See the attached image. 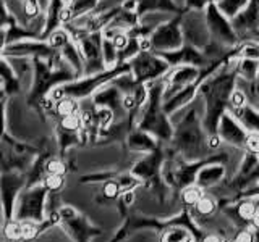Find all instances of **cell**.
Masks as SVG:
<instances>
[{
	"label": "cell",
	"instance_id": "6da1fadb",
	"mask_svg": "<svg viewBox=\"0 0 259 242\" xmlns=\"http://www.w3.org/2000/svg\"><path fill=\"white\" fill-rule=\"evenodd\" d=\"M238 75L233 62L225 63L219 68L212 76H209L199 86L198 95L204 103V115H202V126L207 136H215L221 118L230 108L232 92L237 89Z\"/></svg>",
	"mask_w": 259,
	"mask_h": 242
},
{
	"label": "cell",
	"instance_id": "7a4b0ae2",
	"mask_svg": "<svg viewBox=\"0 0 259 242\" xmlns=\"http://www.w3.org/2000/svg\"><path fill=\"white\" fill-rule=\"evenodd\" d=\"M180 111L183 113V116L172 119L174 134L168 142V149L186 161H196L212 155L214 152L207 145L209 136L202 126V118L194 108V105L191 103Z\"/></svg>",
	"mask_w": 259,
	"mask_h": 242
},
{
	"label": "cell",
	"instance_id": "3957f363",
	"mask_svg": "<svg viewBox=\"0 0 259 242\" xmlns=\"http://www.w3.org/2000/svg\"><path fill=\"white\" fill-rule=\"evenodd\" d=\"M32 63H34V79L28 92V103L31 107H37L40 99L54 87L79 78L65 62L60 52L51 55L49 58H32Z\"/></svg>",
	"mask_w": 259,
	"mask_h": 242
},
{
	"label": "cell",
	"instance_id": "277c9868",
	"mask_svg": "<svg viewBox=\"0 0 259 242\" xmlns=\"http://www.w3.org/2000/svg\"><path fill=\"white\" fill-rule=\"evenodd\" d=\"M164 78L148 84L149 95L140 113L136 128L152 134L160 142H170L174 134V125L164 110Z\"/></svg>",
	"mask_w": 259,
	"mask_h": 242
},
{
	"label": "cell",
	"instance_id": "5b68a950",
	"mask_svg": "<svg viewBox=\"0 0 259 242\" xmlns=\"http://www.w3.org/2000/svg\"><path fill=\"white\" fill-rule=\"evenodd\" d=\"M49 191L42 183L34 186H26L18 199L15 202L13 218L18 221H37L42 223L46 220V202Z\"/></svg>",
	"mask_w": 259,
	"mask_h": 242
},
{
	"label": "cell",
	"instance_id": "8992f818",
	"mask_svg": "<svg viewBox=\"0 0 259 242\" xmlns=\"http://www.w3.org/2000/svg\"><path fill=\"white\" fill-rule=\"evenodd\" d=\"M130 63V73L135 78L136 83L149 84L164 78L170 71L168 63L162 56L152 50H141L138 52Z\"/></svg>",
	"mask_w": 259,
	"mask_h": 242
},
{
	"label": "cell",
	"instance_id": "52a82bcc",
	"mask_svg": "<svg viewBox=\"0 0 259 242\" xmlns=\"http://www.w3.org/2000/svg\"><path fill=\"white\" fill-rule=\"evenodd\" d=\"M182 16L183 13L174 15L172 18L159 23L152 29V32L148 37L152 52L160 53V52L177 50L178 47H182L185 44L183 31H182Z\"/></svg>",
	"mask_w": 259,
	"mask_h": 242
},
{
	"label": "cell",
	"instance_id": "ba28073f",
	"mask_svg": "<svg viewBox=\"0 0 259 242\" xmlns=\"http://www.w3.org/2000/svg\"><path fill=\"white\" fill-rule=\"evenodd\" d=\"M59 215L60 224H63L65 231L75 242H91L94 237L101 236V228L94 226L86 215L73 205H60Z\"/></svg>",
	"mask_w": 259,
	"mask_h": 242
},
{
	"label": "cell",
	"instance_id": "9c48e42d",
	"mask_svg": "<svg viewBox=\"0 0 259 242\" xmlns=\"http://www.w3.org/2000/svg\"><path fill=\"white\" fill-rule=\"evenodd\" d=\"M204 20H206V26L209 31L210 40L221 44L224 47H237L240 45V39L235 32L232 26V20H229L227 16L219 10V7L215 2L207 4L204 8Z\"/></svg>",
	"mask_w": 259,
	"mask_h": 242
},
{
	"label": "cell",
	"instance_id": "30bf717a",
	"mask_svg": "<svg viewBox=\"0 0 259 242\" xmlns=\"http://www.w3.org/2000/svg\"><path fill=\"white\" fill-rule=\"evenodd\" d=\"M71 39L76 42L83 55V76L96 75V73L107 70L102 58V32H81V34L71 36Z\"/></svg>",
	"mask_w": 259,
	"mask_h": 242
},
{
	"label": "cell",
	"instance_id": "8fae6325",
	"mask_svg": "<svg viewBox=\"0 0 259 242\" xmlns=\"http://www.w3.org/2000/svg\"><path fill=\"white\" fill-rule=\"evenodd\" d=\"M232 26L240 42L259 40V0H249L248 5L232 18Z\"/></svg>",
	"mask_w": 259,
	"mask_h": 242
},
{
	"label": "cell",
	"instance_id": "7c38bea8",
	"mask_svg": "<svg viewBox=\"0 0 259 242\" xmlns=\"http://www.w3.org/2000/svg\"><path fill=\"white\" fill-rule=\"evenodd\" d=\"M24 188H26V173L7 171L0 174V202H2L5 220L13 218L15 202Z\"/></svg>",
	"mask_w": 259,
	"mask_h": 242
},
{
	"label": "cell",
	"instance_id": "4fadbf2b",
	"mask_svg": "<svg viewBox=\"0 0 259 242\" xmlns=\"http://www.w3.org/2000/svg\"><path fill=\"white\" fill-rule=\"evenodd\" d=\"M182 31L185 42L198 47L201 50L210 42L204 15L201 12H185L182 16Z\"/></svg>",
	"mask_w": 259,
	"mask_h": 242
},
{
	"label": "cell",
	"instance_id": "5bb4252c",
	"mask_svg": "<svg viewBox=\"0 0 259 242\" xmlns=\"http://www.w3.org/2000/svg\"><path fill=\"white\" fill-rule=\"evenodd\" d=\"M159 55L168 63L170 68H178V67H199L201 68L209 62L201 48L194 47L191 44H186V42L182 47H178L177 50L160 52Z\"/></svg>",
	"mask_w": 259,
	"mask_h": 242
},
{
	"label": "cell",
	"instance_id": "9a60e30c",
	"mask_svg": "<svg viewBox=\"0 0 259 242\" xmlns=\"http://www.w3.org/2000/svg\"><path fill=\"white\" fill-rule=\"evenodd\" d=\"M57 53L42 39H23L18 42L8 44L4 56H26V58H49Z\"/></svg>",
	"mask_w": 259,
	"mask_h": 242
},
{
	"label": "cell",
	"instance_id": "2e32d148",
	"mask_svg": "<svg viewBox=\"0 0 259 242\" xmlns=\"http://www.w3.org/2000/svg\"><path fill=\"white\" fill-rule=\"evenodd\" d=\"M217 134L221 137L222 142L232 145V147L241 149V150L245 147V142L248 137L246 128L243 126L230 111H227L221 118V123H219V128H217Z\"/></svg>",
	"mask_w": 259,
	"mask_h": 242
},
{
	"label": "cell",
	"instance_id": "e0dca14e",
	"mask_svg": "<svg viewBox=\"0 0 259 242\" xmlns=\"http://www.w3.org/2000/svg\"><path fill=\"white\" fill-rule=\"evenodd\" d=\"M201 68L199 67H178L170 68V71L164 76V100L170 99L177 92H180L188 84H191L194 79L199 76Z\"/></svg>",
	"mask_w": 259,
	"mask_h": 242
},
{
	"label": "cell",
	"instance_id": "ac0fdd59",
	"mask_svg": "<svg viewBox=\"0 0 259 242\" xmlns=\"http://www.w3.org/2000/svg\"><path fill=\"white\" fill-rule=\"evenodd\" d=\"M93 102L96 107H105V108H110L115 115V119H126V111L121 107V92L120 89L115 87L112 83L102 86L99 91L94 92V95L91 97Z\"/></svg>",
	"mask_w": 259,
	"mask_h": 242
},
{
	"label": "cell",
	"instance_id": "d6986e66",
	"mask_svg": "<svg viewBox=\"0 0 259 242\" xmlns=\"http://www.w3.org/2000/svg\"><path fill=\"white\" fill-rule=\"evenodd\" d=\"M136 16L143 18L144 15L164 13V15H180L185 13L183 7L178 5L175 0H135Z\"/></svg>",
	"mask_w": 259,
	"mask_h": 242
},
{
	"label": "cell",
	"instance_id": "ffe728a7",
	"mask_svg": "<svg viewBox=\"0 0 259 242\" xmlns=\"http://www.w3.org/2000/svg\"><path fill=\"white\" fill-rule=\"evenodd\" d=\"M126 147L132 150V152H138V153H151L154 150H157L159 147L164 142L157 141L156 137L152 134L143 131V129H132L128 134H126Z\"/></svg>",
	"mask_w": 259,
	"mask_h": 242
},
{
	"label": "cell",
	"instance_id": "44dd1931",
	"mask_svg": "<svg viewBox=\"0 0 259 242\" xmlns=\"http://www.w3.org/2000/svg\"><path fill=\"white\" fill-rule=\"evenodd\" d=\"M225 176H227L225 163H209L199 169V173L196 176V184L201 189L209 191L221 186L222 181L225 179Z\"/></svg>",
	"mask_w": 259,
	"mask_h": 242
},
{
	"label": "cell",
	"instance_id": "7402d4cb",
	"mask_svg": "<svg viewBox=\"0 0 259 242\" xmlns=\"http://www.w3.org/2000/svg\"><path fill=\"white\" fill-rule=\"evenodd\" d=\"M229 111L246 128L248 133H259V110L245 103L238 108H230Z\"/></svg>",
	"mask_w": 259,
	"mask_h": 242
},
{
	"label": "cell",
	"instance_id": "603a6c76",
	"mask_svg": "<svg viewBox=\"0 0 259 242\" xmlns=\"http://www.w3.org/2000/svg\"><path fill=\"white\" fill-rule=\"evenodd\" d=\"M235 70L240 81H246V83H254L259 79V60L248 58V56H238L233 60Z\"/></svg>",
	"mask_w": 259,
	"mask_h": 242
},
{
	"label": "cell",
	"instance_id": "cb8c5ba5",
	"mask_svg": "<svg viewBox=\"0 0 259 242\" xmlns=\"http://www.w3.org/2000/svg\"><path fill=\"white\" fill-rule=\"evenodd\" d=\"M60 53H62V56L65 58V62L70 65V68L75 71L79 78L83 76V71H84L83 55H81V52H79V48H78L75 40L71 39L70 42L62 48Z\"/></svg>",
	"mask_w": 259,
	"mask_h": 242
},
{
	"label": "cell",
	"instance_id": "d4e9b609",
	"mask_svg": "<svg viewBox=\"0 0 259 242\" xmlns=\"http://www.w3.org/2000/svg\"><path fill=\"white\" fill-rule=\"evenodd\" d=\"M193 210H194V213H196V215L209 218L219 210V200H217V197L214 196L212 192H206L204 191V194H202L201 199L196 202V205L193 207Z\"/></svg>",
	"mask_w": 259,
	"mask_h": 242
},
{
	"label": "cell",
	"instance_id": "484cf974",
	"mask_svg": "<svg viewBox=\"0 0 259 242\" xmlns=\"http://www.w3.org/2000/svg\"><path fill=\"white\" fill-rule=\"evenodd\" d=\"M51 113L55 115V119L75 115V113H79V100L73 99V97H63V99L55 102L54 110Z\"/></svg>",
	"mask_w": 259,
	"mask_h": 242
},
{
	"label": "cell",
	"instance_id": "4316f807",
	"mask_svg": "<svg viewBox=\"0 0 259 242\" xmlns=\"http://www.w3.org/2000/svg\"><path fill=\"white\" fill-rule=\"evenodd\" d=\"M2 237L7 242H21L23 240V226L16 218L5 220L2 226Z\"/></svg>",
	"mask_w": 259,
	"mask_h": 242
},
{
	"label": "cell",
	"instance_id": "83f0119b",
	"mask_svg": "<svg viewBox=\"0 0 259 242\" xmlns=\"http://www.w3.org/2000/svg\"><path fill=\"white\" fill-rule=\"evenodd\" d=\"M44 40L54 48L55 52H60L62 48L71 40V36H70V32H68L67 28H65V26H59L57 29H54Z\"/></svg>",
	"mask_w": 259,
	"mask_h": 242
},
{
	"label": "cell",
	"instance_id": "f1b7e54d",
	"mask_svg": "<svg viewBox=\"0 0 259 242\" xmlns=\"http://www.w3.org/2000/svg\"><path fill=\"white\" fill-rule=\"evenodd\" d=\"M202 194H204V189H201L198 184H193V186H188V188L182 189L180 194H178V197H180V202L183 207L193 208L196 205V202L201 199Z\"/></svg>",
	"mask_w": 259,
	"mask_h": 242
},
{
	"label": "cell",
	"instance_id": "f546056e",
	"mask_svg": "<svg viewBox=\"0 0 259 242\" xmlns=\"http://www.w3.org/2000/svg\"><path fill=\"white\" fill-rule=\"evenodd\" d=\"M249 0H219L217 7H219V10H221L227 18L232 20L233 16H237L243 8H245L248 5Z\"/></svg>",
	"mask_w": 259,
	"mask_h": 242
},
{
	"label": "cell",
	"instance_id": "4dcf8cb0",
	"mask_svg": "<svg viewBox=\"0 0 259 242\" xmlns=\"http://www.w3.org/2000/svg\"><path fill=\"white\" fill-rule=\"evenodd\" d=\"M102 58L105 68H112L118 63V50L112 44V40L105 37H102Z\"/></svg>",
	"mask_w": 259,
	"mask_h": 242
},
{
	"label": "cell",
	"instance_id": "1f68e13d",
	"mask_svg": "<svg viewBox=\"0 0 259 242\" xmlns=\"http://www.w3.org/2000/svg\"><path fill=\"white\" fill-rule=\"evenodd\" d=\"M44 168H46V174H63L65 176L68 171V165L65 163L63 158L62 157H55V155L49 157L46 160Z\"/></svg>",
	"mask_w": 259,
	"mask_h": 242
},
{
	"label": "cell",
	"instance_id": "d6a6232c",
	"mask_svg": "<svg viewBox=\"0 0 259 242\" xmlns=\"http://www.w3.org/2000/svg\"><path fill=\"white\" fill-rule=\"evenodd\" d=\"M7 102H8V97H4V99L0 100V141L10 142L15 137L7 133Z\"/></svg>",
	"mask_w": 259,
	"mask_h": 242
},
{
	"label": "cell",
	"instance_id": "836d02e7",
	"mask_svg": "<svg viewBox=\"0 0 259 242\" xmlns=\"http://www.w3.org/2000/svg\"><path fill=\"white\" fill-rule=\"evenodd\" d=\"M42 184L49 192H60L65 186V176L63 174H46Z\"/></svg>",
	"mask_w": 259,
	"mask_h": 242
},
{
	"label": "cell",
	"instance_id": "e575fe53",
	"mask_svg": "<svg viewBox=\"0 0 259 242\" xmlns=\"http://www.w3.org/2000/svg\"><path fill=\"white\" fill-rule=\"evenodd\" d=\"M243 152L253 153V155L259 157V133H248L245 147H243Z\"/></svg>",
	"mask_w": 259,
	"mask_h": 242
},
{
	"label": "cell",
	"instance_id": "d590c367",
	"mask_svg": "<svg viewBox=\"0 0 259 242\" xmlns=\"http://www.w3.org/2000/svg\"><path fill=\"white\" fill-rule=\"evenodd\" d=\"M212 0H185L183 10L185 12H202Z\"/></svg>",
	"mask_w": 259,
	"mask_h": 242
},
{
	"label": "cell",
	"instance_id": "8d00e7d4",
	"mask_svg": "<svg viewBox=\"0 0 259 242\" xmlns=\"http://www.w3.org/2000/svg\"><path fill=\"white\" fill-rule=\"evenodd\" d=\"M7 28H0V55H4L5 47L8 45V29Z\"/></svg>",
	"mask_w": 259,
	"mask_h": 242
},
{
	"label": "cell",
	"instance_id": "74e56055",
	"mask_svg": "<svg viewBox=\"0 0 259 242\" xmlns=\"http://www.w3.org/2000/svg\"><path fill=\"white\" fill-rule=\"evenodd\" d=\"M225 237H222L221 234H206V237L202 239V242H224Z\"/></svg>",
	"mask_w": 259,
	"mask_h": 242
},
{
	"label": "cell",
	"instance_id": "f35d334b",
	"mask_svg": "<svg viewBox=\"0 0 259 242\" xmlns=\"http://www.w3.org/2000/svg\"><path fill=\"white\" fill-rule=\"evenodd\" d=\"M4 97H7V95L4 94V91H0V100H2V99H4Z\"/></svg>",
	"mask_w": 259,
	"mask_h": 242
},
{
	"label": "cell",
	"instance_id": "ab89813d",
	"mask_svg": "<svg viewBox=\"0 0 259 242\" xmlns=\"http://www.w3.org/2000/svg\"><path fill=\"white\" fill-rule=\"evenodd\" d=\"M0 242H7V240H5V239L2 237V239H0Z\"/></svg>",
	"mask_w": 259,
	"mask_h": 242
},
{
	"label": "cell",
	"instance_id": "60d3db41",
	"mask_svg": "<svg viewBox=\"0 0 259 242\" xmlns=\"http://www.w3.org/2000/svg\"><path fill=\"white\" fill-rule=\"evenodd\" d=\"M257 42H259V40H257Z\"/></svg>",
	"mask_w": 259,
	"mask_h": 242
}]
</instances>
